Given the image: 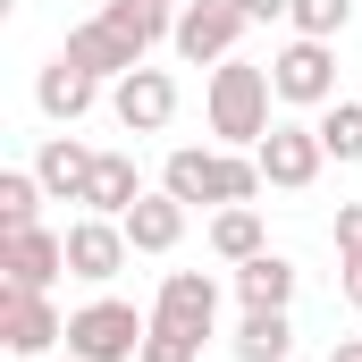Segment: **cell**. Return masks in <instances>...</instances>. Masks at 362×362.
<instances>
[{
  "mask_svg": "<svg viewBox=\"0 0 362 362\" xmlns=\"http://www.w3.org/2000/svg\"><path fill=\"white\" fill-rule=\"evenodd\" d=\"M169 8L160 0H101V17H85V25H68V59L85 68V76H101V85H118L127 68H144L152 59V42H169Z\"/></svg>",
  "mask_w": 362,
  "mask_h": 362,
  "instance_id": "obj_1",
  "label": "cell"
},
{
  "mask_svg": "<svg viewBox=\"0 0 362 362\" xmlns=\"http://www.w3.org/2000/svg\"><path fill=\"white\" fill-rule=\"evenodd\" d=\"M270 101H278L270 68H253V59H219V68H211V93H202L219 152H253V144L278 127V118H270Z\"/></svg>",
  "mask_w": 362,
  "mask_h": 362,
  "instance_id": "obj_2",
  "label": "cell"
},
{
  "mask_svg": "<svg viewBox=\"0 0 362 362\" xmlns=\"http://www.w3.org/2000/svg\"><path fill=\"white\" fill-rule=\"evenodd\" d=\"M160 185H169L177 202H211V211H228V202H253L270 177H262L253 152H202V144H185V152H169Z\"/></svg>",
  "mask_w": 362,
  "mask_h": 362,
  "instance_id": "obj_3",
  "label": "cell"
},
{
  "mask_svg": "<svg viewBox=\"0 0 362 362\" xmlns=\"http://www.w3.org/2000/svg\"><path fill=\"white\" fill-rule=\"evenodd\" d=\"M144 329H152V312H135V303H118V295H93L85 312H68V354H85V362H135L144 354Z\"/></svg>",
  "mask_w": 362,
  "mask_h": 362,
  "instance_id": "obj_4",
  "label": "cell"
},
{
  "mask_svg": "<svg viewBox=\"0 0 362 362\" xmlns=\"http://www.w3.org/2000/svg\"><path fill=\"white\" fill-rule=\"evenodd\" d=\"M253 17L236 8V0H185L177 25H169V51H177L185 68H219V59H236V34H245Z\"/></svg>",
  "mask_w": 362,
  "mask_h": 362,
  "instance_id": "obj_5",
  "label": "cell"
},
{
  "mask_svg": "<svg viewBox=\"0 0 362 362\" xmlns=\"http://www.w3.org/2000/svg\"><path fill=\"white\" fill-rule=\"evenodd\" d=\"M0 346L17 362H51L68 346V312H59L51 295H34V286H8V295H0Z\"/></svg>",
  "mask_w": 362,
  "mask_h": 362,
  "instance_id": "obj_6",
  "label": "cell"
},
{
  "mask_svg": "<svg viewBox=\"0 0 362 362\" xmlns=\"http://www.w3.org/2000/svg\"><path fill=\"white\" fill-rule=\"evenodd\" d=\"M270 85H278L286 110H329V101H337V42L295 34V42L270 59Z\"/></svg>",
  "mask_w": 362,
  "mask_h": 362,
  "instance_id": "obj_7",
  "label": "cell"
},
{
  "mask_svg": "<svg viewBox=\"0 0 362 362\" xmlns=\"http://www.w3.org/2000/svg\"><path fill=\"white\" fill-rule=\"evenodd\" d=\"M253 160H262V177L278 194H303V185L320 177V160H329V144H320V127H303V118H278L270 135L253 144Z\"/></svg>",
  "mask_w": 362,
  "mask_h": 362,
  "instance_id": "obj_8",
  "label": "cell"
},
{
  "mask_svg": "<svg viewBox=\"0 0 362 362\" xmlns=\"http://www.w3.org/2000/svg\"><path fill=\"white\" fill-rule=\"evenodd\" d=\"M110 110H118V127H127V135H160V127L177 118V76L144 59V68H127V76L110 85Z\"/></svg>",
  "mask_w": 362,
  "mask_h": 362,
  "instance_id": "obj_9",
  "label": "cell"
},
{
  "mask_svg": "<svg viewBox=\"0 0 362 362\" xmlns=\"http://www.w3.org/2000/svg\"><path fill=\"white\" fill-rule=\"evenodd\" d=\"M127 219H101V211H85L76 228H68V278H85V286H110V278L127 270Z\"/></svg>",
  "mask_w": 362,
  "mask_h": 362,
  "instance_id": "obj_10",
  "label": "cell"
},
{
  "mask_svg": "<svg viewBox=\"0 0 362 362\" xmlns=\"http://www.w3.org/2000/svg\"><path fill=\"white\" fill-rule=\"evenodd\" d=\"M59 270H68V236H51V228H17V236H0V278H8V286L51 295Z\"/></svg>",
  "mask_w": 362,
  "mask_h": 362,
  "instance_id": "obj_11",
  "label": "cell"
},
{
  "mask_svg": "<svg viewBox=\"0 0 362 362\" xmlns=\"http://www.w3.org/2000/svg\"><path fill=\"white\" fill-rule=\"evenodd\" d=\"M152 320H177V329H194V337L211 346V329H219V278L169 270V278H160V295H152Z\"/></svg>",
  "mask_w": 362,
  "mask_h": 362,
  "instance_id": "obj_12",
  "label": "cell"
},
{
  "mask_svg": "<svg viewBox=\"0 0 362 362\" xmlns=\"http://www.w3.org/2000/svg\"><path fill=\"white\" fill-rule=\"evenodd\" d=\"M93 160H101V152H85L76 135H42V152H34V177H42V194H51V202H85Z\"/></svg>",
  "mask_w": 362,
  "mask_h": 362,
  "instance_id": "obj_13",
  "label": "cell"
},
{
  "mask_svg": "<svg viewBox=\"0 0 362 362\" xmlns=\"http://www.w3.org/2000/svg\"><path fill=\"white\" fill-rule=\"evenodd\" d=\"M34 101H42V118H59V127H76V118H85L93 101H101V76H85V68H76V59L59 51V59H51V68L34 76Z\"/></svg>",
  "mask_w": 362,
  "mask_h": 362,
  "instance_id": "obj_14",
  "label": "cell"
},
{
  "mask_svg": "<svg viewBox=\"0 0 362 362\" xmlns=\"http://www.w3.org/2000/svg\"><path fill=\"white\" fill-rule=\"evenodd\" d=\"M185 211H194V202H177L169 185H160V194H144V202L127 211V245H135V253H177Z\"/></svg>",
  "mask_w": 362,
  "mask_h": 362,
  "instance_id": "obj_15",
  "label": "cell"
},
{
  "mask_svg": "<svg viewBox=\"0 0 362 362\" xmlns=\"http://www.w3.org/2000/svg\"><path fill=\"white\" fill-rule=\"evenodd\" d=\"M135 202H144L135 152H101V160H93V185H85V211H101V219H127Z\"/></svg>",
  "mask_w": 362,
  "mask_h": 362,
  "instance_id": "obj_16",
  "label": "cell"
},
{
  "mask_svg": "<svg viewBox=\"0 0 362 362\" xmlns=\"http://www.w3.org/2000/svg\"><path fill=\"white\" fill-rule=\"evenodd\" d=\"M236 295H245V312H286V303H295V262H286V253L236 262Z\"/></svg>",
  "mask_w": 362,
  "mask_h": 362,
  "instance_id": "obj_17",
  "label": "cell"
},
{
  "mask_svg": "<svg viewBox=\"0 0 362 362\" xmlns=\"http://www.w3.org/2000/svg\"><path fill=\"white\" fill-rule=\"evenodd\" d=\"M211 253H219V262H253V253H270V236H262V211H253V202H228V211H211Z\"/></svg>",
  "mask_w": 362,
  "mask_h": 362,
  "instance_id": "obj_18",
  "label": "cell"
},
{
  "mask_svg": "<svg viewBox=\"0 0 362 362\" xmlns=\"http://www.w3.org/2000/svg\"><path fill=\"white\" fill-rule=\"evenodd\" d=\"M295 354V320L286 312H245L236 320V362H286Z\"/></svg>",
  "mask_w": 362,
  "mask_h": 362,
  "instance_id": "obj_19",
  "label": "cell"
},
{
  "mask_svg": "<svg viewBox=\"0 0 362 362\" xmlns=\"http://www.w3.org/2000/svg\"><path fill=\"white\" fill-rule=\"evenodd\" d=\"M34 211H42V177H34V169H0V236H17V228H42Z\"/></svg>",
  "mask_w": 362,
  "mask_h": 362,
  "instance_id": "obj_20",
  "label": "cell"
},
{
  "mask_svg": "<svg viewBox=\"0 0 362 362\" xmlns=\"http://www.w3.org/2000/svg\"><path fill=\"white\" fill-rule=\"evenodd\" d=\"M286 25H295V34H312V42H337V34L354 25V0H295V8H286Z\"/></svg>",
  "mask_w": 362,
  "mask_h": 362,
  "instance_id": "obj_21",
  "label": "cell"
},
{
  "mask_svg": "<svg viewBox=\"0 0 362 362\" xmlns=\"http://www.w3.org/2000/svg\"><path fill=\"white\" fill-rule=\"evenodd\" d=\"M320 144H329V160H362V101H329L320 110Z\"/></svg>",
  "mask_w": 362,
  "mask_h": 362,
  "instance_id": "obj_22",
  "label": "cell"
},
{
  "mask_svg": "<svg viewBox=\"0 0 362 362\" xmlns=\"http://www.w3.org/2000/svg\"><path fill=\"white\" fill-rule=\"evenodd\" d=\"M135 362H202V337H194V329H177V320H152Z\"/></svg>",
  "mask_w": 362,
  "mask_h": 362,
  "instance_id": "obj_23",
  "label": "cell"
},
{
  "mask_svg": "<svg viewBox=\"0 0 362 362\" xmlns=\"http://www.w3.org/2000/svg\"><path fill=\"white\" fill-rule=\"evenodd\" d=\"M337 253H362V202H337Z\"/></svg>",
  "mask_w": 362,
  "mask_h": 362,
  "instance_id": "obj_24",
  "label": "cell"
},
{
  "mask_svg": "<svg viewBox=\"0 0 362 362\" xmlns=\"http://www.w3.org/2000/svg\"><path fill=\"white\" fill-rule=\"evenodd\" d=\"M337 286H346V303L362 312V253H346V270H337Z\"/></svg>",
  "mask_w": 362,
  "mask_h": 362,
  "instance_id": "obj_25",
  "label": "cell"
},
{
  "mask_svg": "<svg viewBox=\"0 0 362 362\" xmlns=\"http://www.w3.org/2000/svg\"><path fill=\"white\" fill-rule=\"evenodd\" d=\"M236 8H245L253 25H270V17H286V8H295V0H236Z\"/></svg>",
  "mask_w": 362,
  "mask_h": 362,
  "instance_id": "obj_26",
  "label": "cell"
},
{
  "mask_svg": "<svg viewBox=\"0 0 362 362\" xmlns=\"http://www.w3.org/2000/svg\"><path fill=\"white\" fill-rule=\"evenodd\" d=\"M329 362H362V337H346V346H337V354H329Z\"/></svg>",
  "mask_w": 362,
  "mask_h": 362,
  "instance_id": "obj_27",
  "label": "cell"
},
{
  "mask_svg": "<svg viewBox=\"0 0 362 362\" xmlns=\"http://www.w3.org/2000/svg\"><path fill=\"white\" fill-rule=\"evenodd\" d=\"M160 8H169V17H177V8H185V0H160Z\"/></svg>",
  "mask_w": 362,
  "mask_h": 362,
  "instance_id": "obj_28",
  "label": "cell"
},
{
  "mask_svg": "<svg viewBox=\"0 0 362 362\" xmlns=\"http://www.w3.org/2000/svg\"><path fill=\"white\" fill-rule=\"evenodd\" d=\"M51 362H85V354H51Z\"/></svg>",
  "mask_w": 362,
  "mask_h": 362,
  "instance_id": "obj_29",
  "label": "cell"
}]
</instances>
